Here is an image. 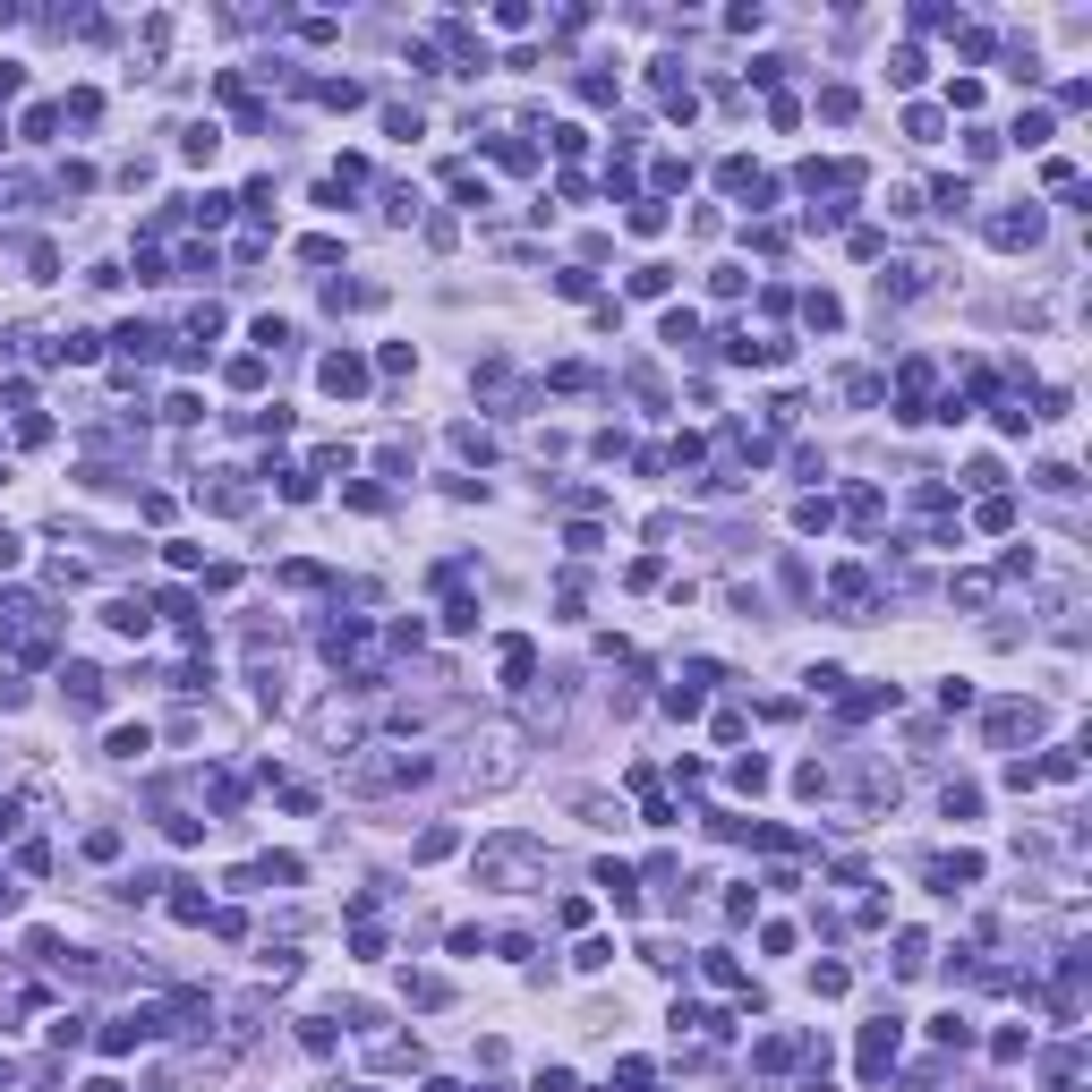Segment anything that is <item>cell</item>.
<instances>
[{
  "mask_svg": "<svg viewBox=\"0 0 1092 1092\" xmlns=\"http://www.w3.org/2000/svg\"><path fill=\"white\" fill-rule=\"evenodd\" d=\"M205 504H213V513H248V487H231V478H223V487H205Z\"/></svg>",
  "mask_w": 1092,
  "mask_h": 1092,
  "instance_id": "obj_26",
  "label": "cell"
},
{
  "mask_svg": "<svg viewBox=\"0 0 1092 1092\" xmlns=\"http://www.w3.org/2000/svg\"><path fill=\"white\" fill-rule=\"evenodd\" d=\"M86 1092H120V1084H111V1076H94V1084H86Z\"/></svg>",
  "mask_w": 1092,
  "mask_h": 1092,
  "instance_id": "obj_36",
  "label": "cell"
},
{
  "mask_svg": "<svg viewBox=\"0 0 1092 1092\" xmlns=\"http://www.w3.org/2000/svg\"><path fill=\"white\" fill-rule=\"evenodd\" d=\"M1041 239V205H1007V213H990V248H1033Z\"/></svg>",
  "mask_w": 1092,
  "mask_h": 1092,
  "instance_id": "obj_5",
  "label": "cell"
},
{
  "mask_svg": "<svg viewBox=\"0 0 1092 1092\" xmlns=\"http://www.w3.org/2000/svg\"><path fill=\"white\" fill-rule=\"evenodd\" d=\"M666 282H674L666 265H640V274H632V290H640V299H666Z\"/></svg>",
  "mask_w": 1092,
  "mask_h": 1092,
  "instance_id": "obj_29",
  "label": "cell"
},
{
  "mask_svg": "<svg viewBox=\"0 0 1092 1092\" xmlns=\"http://www.w3.org/2000/svg\"><path fill=\"white\" fill-rule=\"evenodd\" d=\"M342 1092H376V1084H342Z\"/></svg>",
  "mask_w": 1092,
  "mask_h": 1092,
  "instance_id": "obj_38",
  "label": "cell"
},
{
  "mask_svg": "<svg viewBox=\"0 0 1092 1092\" xmlns=\"http://www.w3.org/2000/svg\"><path fill=\"white\" fill-rule=\"evenodd\" d=\"M504 674H513V683H529V674H538V649H529V640H504Z\"/></svg>",
  "mask_w": 1092,
  "mask_h": 1092,
  "instance_id": "obj_15",
  "label": "cell"
},
{
  "mask_svg": "<svg viewBox=\"0 0 1092 1092\" xmlns=\"http://www.w3.org/2000/svg\"><path fill=\"white\" fill-rule=\"evenodd\" d=\"M120 854V828H86V862H111Z\"/></svg>",
  "mask_w": 1092,
  "mask_h": 1092,
  "instance_id": "obj_33",
  "label": "cell"
},
{
  "mask_svg": "<svg viewBox=\"0 0 1092 1092\" xmlns=\"http://www.w3.org/2000/svg\"><path fill=\"white\" fill-rule=\"evenodd\" d=\"M632 231H640V239H649V231H666V205H658V197H640V205H632Z\"/></svg>",
  "mask_w": 1092,
  "mask_h": 1092,
  "instance_id": "obj_31",
  "label": "cell"
},
{
  "mask_svg": "<svg viewBox=\"0 0 1092 1092\" xmlns=\"http://www.w3.org/2000/svg\"><path fill=\"white\" fill-rule=\"evenodd\" d=\"M60 692H68V709H78V717L103 709V674H94V666H60Z\"/></svg>",
  "mask_w": 1092,
  "mask_h": 1092,
  "instance_id": "obj_8",
  "label": "cell"
},
{
  "mask_svg": "<svg viewBox=\"0 0 1092 1092\" xmlns=\"http://www.w3.org/2000/svg\"><path fill=\"white\" fill-rule=\"evenodd\" d=\"M521 880H547L538 837H487L478 845V888H521Z\"/></svg>",
  "mask_w": 1092,
  "mask_h": 1092,
  "instance_id": "obj_2",
  "label": "cell"
},
{
  "mask_svg": "<svg viewBox=\"0 0 1092 1092\" xmlns=\"http://www.w3.org/2000/svg\"><path fill=\"white\" fill-rule=\"evenodd\" d=\"M931 880H939V888H974V880H982V854H948V862H931Z\"/></svg>",
  "mask_w": 1092,
  "mask_h": 1092,
  "instance_id": "obj_10",
  "label": "cell"
},
{
  "mask_svg": "<svg viewBox=\"0 0 1092 1092\" xmlns=\"http://www.w3.org/2000/svg\"><path fill=\"white\" fill-rule=\"evenodd\" d=\"M845 982H854V974H845V964H811V990H819V999H837Z\"/></svg>",
  "mask_w": 1092,
  "mask_h": 1092,
  "instance_id": "obj_28",
  "label": "cell"
},
{
  "mask_svg": "<svg viewBox=\"0 0 1092 1092\" xmlns=\"http://www.w3.org/2000/svg\"><path fill=\"white\" fill-rule=\"evenodd\" d=\"M444 999H453V990L435 982V974H410V1007H444Z\"/></svg>",
  "mask_w": 1092,
  "mask_h": 1092,
  "instance_id": "obj_21",
  "label": "cell"
},
{
  "mask_svg": "<svg viewBox=\"0 0 1092 1092\" xmlns=\"http://www.w3.org/2000/svg\"><path fill=\"white\" fill-rule=\"evenodd\" d=\"M529 768V734L521 725H487V734L470 743V760H461V776H470L478 794H495V786H513V776Z\"/></svg>",
  "mask_w": 1092,
  "mask_h": 1092,
  "instance_id": "obj_1",
  "label": "cell"
},
{
  "mask_svg": "<svg viewBox=\"0 0 1092 1092\" xmlns=\"http://www.w3.org/2000/svg\"><path fill=\"white\" fill-rule=\"evenodd\" d=\"M666 342H674V350L700 342V317H692V307H674V317H666Z\"/></svg>",
  "mask_w": 1092,
  "mask_h": 1092,
  "instance_id": "obj_25",
  "label": "cell"
},
{
  "mask_svg": "<svg viewBox=\"0 0 1092 1092\" xmlns=\"http://www.w3.org/2000/svg\"><path fill=\"white\" fill-rule=\"evenodd\" d=\"M888 78H896V86H921V52H913V43H905L896 60H888Z\"/></svg>",
  "mask_w": 1092,
  "mask_h": 1092,
  "instance_id": "obj_30",
  "label": "cell"
},
{
  "mask_svg": "<svg viewBox=\"0 0 1092 1092\" xmlns=\"http://www.w3.org/2000/svg\"><path fill=\"white\" fill-rule=\"evenodd\" d=\"M9 1076H17V1066H9V1058H0V1084H9Z\"/></svg>",
  "mask_w": 1092,
  "mask_h": 1092,
  "instance_id": "obj_37",
  "label": "cell"
},
{
  "mask_svg": "<svg viewBox=\"0 0 1092 1092\" xmlns=\"http://www.w3.org/2000/svg\"><path fill=\"white\" fill-rule=\"evenodd\" d=\"M145 751H154V734H145V725H120V734H111V760H145Z\"/></svg>",
  "mask_w": 1092,
  "mask_h": 1092,
  "instance_id": "obj_16",
  "label": "cell"
},
{
  "mask_svg": "<svg viewBox=\"0 0 1092 1092\" xmlns=\"http://www.w3.org/2000/svg\"><path fill=\"white\" fill-rule=\"evenodd\" d=\"M828 521H837V504H828V495H803V504H794V529H811V538H819Z\"/></svg>",
  "mask_w": 1092,
  "mask_h": 1092,
  "instance_id": "obj_13",
  "label": "cell"
},
{
  "mask_svg": "<svg viewBox=\"0 0 1092 1092\" xmlns=\"http://www.w3.org/2000/svg\"><path fill=\"white\" fill-rule=\"evenodd\" d=\"M598 888H606V896H615V905H623V913H632V905H640V896H632V870H623V862H598Z\"/></svg>",
  "mask_w": 1092,
  "mask_h": 1092,
  "instance_id": "obj_12",
  "label": "cell"
},
{
  "mask_svg": "<svg viewBox=\"0 0 1092 1092\" xmlns=\"http://www.w3.org/2000/svg\"><path fill=\"white\" fill-rule=\"evenodd\" d=\"M931 197H939V213H964V205H974V188H964V180H939Z\"/></svg>",
  "mask_w": 1092,
  "mask_h": 1092,
  "instance_id": "obj_24",
  "label": "cell"
},
{
  "mask_svg": "<svg viewBox=\"0 0 1092 1092\" xmlns=\"http://www.w3.org/2000/svg\"><path fill=\"white\" fill-rule=\"evenodd\" d=\"M896 1041H905V1033H896V1015H870V1025H862V1041H854V1058H862V1076H870V1084H880V1076H888V1058H896Z\"/></svg>",
  "mask_w": 1092,
  "mask_h": 1092,
  "instance_id": "obj_4",
  "label": "cell"
},
{
  "mask_svg": "<svg viewBox=\"0 0 1092 1092\" xmlns=\"http://www.w3.org/2000/svg\"><path fill=\"white\" fill-rule=\"evenodd\" d=\"M427 776V751H359L350 760V794H401Z\"/></svg>",
  "mask_w": 1092,
  "mask_h": 1092,
  "instance_id": "obj_3",
  "label": "cell"
},
{
  "mask_svg": "<svg viewBox=\"0 0 1092 1092\" xmlns=\"http://www.w3.org/2000/svg\"><path fill=\"white\" fill-rule=\"evenodd\" d=\"M734 786H743V794L768 786V760H760V751H743V760H734Z\"/></svg>",
  "mask_w": 1092,
  "mask_h": 1092,
  "instance_id": "obj_22",
  "label": "cell"
},
{
  "mask_svg": "<svg viewBox=\"0 0 1092 1092\" xmlns=\"http://www.w3.org/2000/svg\"><path fill=\"white\" fill-rule=\"evenodd\" d=\"M1015 734H1041L1033 700H999V709H990V743H1015Z\"/></svg>",
  "mask_w": 1092,
  "mask_h": 1092,
  "instance_id": "obj_7",
  "label": "cell"
},
{
  "mask_svg": "<svg viewBox=\"0 0 1092 1092\" xmlns=\"http://www.w3.org/2000/svg\"><path fill=\"white\" fill-rule=\"evenodd\" d=\"M317 94H325V103H333V111H350V103H368V86H359V78H325Z\"/></svg>",
  "mask_w": 1092,
  "mask_h": 1092,
  "instance_id": "obj_18",
  "label": "cell"
},
{
  "mask_svg": "<svg viewBox=\"0 0 1092 1092\" xmlns=\"http://www.w3.org/2000/svg\"><path fill=\"white\" fill-rule=\"evenodd\" d=\"M845 521H854V529H880V521H888V504H880V495H870V487H862L854 504H845Z\"/></svg>",
  "mask_w": 1092,
  "mask_h": 1092,
  "instance_id": "obj_19",
  "label": "cell"
},
{
  "mask_svg": "<svg viewBox=\"0 0 1092 1092\" xmlns=\"http://www.w3.org/2000/svg\"><path fill=\"white\" fill-rule=\"evenodd\" d=\"M803 317H811V325H819V333H837V325H845V307H837V299H828V290H811V299H803Z\"/></svg>",
  "mask_w": 1092,
  "mask_h": 1092,
  "instance_id": "obj_17",
  "label": "cell"
},
{
  "mask_svg": "<svg viewBox=\"0 0 1092 1092\" xmlns=\"http://www.w3.org/2000/svg\"><path fill=\"white\" fill-rule=\"evenodd\" d=\"M982 529H1015V504L1007 495H982Z\"/></svg>",
  "mask_w": 1092,
  "mask_h": 1092,
  "instance_id": "obj_32",
  "label": "cell"
},
{
  "mask_svg": "<svg viewBox=\"0 0 1092 1092\" xmlns=\"http://www.w3.org/2000/svg\"><path fill=\"white\" fill-rule=\"evenodd\" d=\"M931 1033H939V1050H974V1025H964V1015H939Z\"/></svg>",
  "mask_w": 1092,
  "mask_h": 1092,
  "instance_id": "obj_20",
  "label": "cell"
},
{
  "mask_svg": "<svg viewBox=\"0 0 1092 1092\" xmlns=\"http://www.w3.org/2000/svg\"><path fill=\"white\" fill-rule=\"evenodd\" d=\"M9 828H17V803H0V837H9Z\"/></svg>",
  "mask_w": 1092,
  "mask_h": 1092,
  "instance_id": "obj_35",
  "label": "cell"
},
{
  "mask_svg": "<svg viewBox=\"0 0 1092 1092\" xmlns=\"http://www.w3.org/2000/svg\"><path fill=\"white\" fill-rule=\"evenodd\" d=\"M213 145H223V129H213V120H205V129H188V137H180V154H188V162H205Z\"/></svg>",
  "mask_w": 1092,
  "mask_h": 1092,
  "instance_id": "obj_23",
  "label": "cell"
},
{
  "mask_svg": "<svg viewBox=\"0 0 1092 1092\" xmlns=\"http://www.w3.org/2000/svg\"><path fill=\"white\" fill-rule=\"evenodd\" d=\"M828 589H837V606H862V598H870V572H862V564H837Z\"/></svg>",
  "mask_w": 1092,
  "mask_h": 1092,
  "instance_id": "obj_11",
  "label": "cell"
},
{
  "mask_svg": "<svg viewBox=\"0 0 1092 1092\" xmlns=\"http://www.w3.org/2000/svg\"><path fill=\"white\" fill-rule=\"evenodd\" d=\"M794 794H811V803H819V794H828V768L803 760V768H794Z\"/></svg>",
  "mask_w": 1092,
  "mask_h": 1092,
  "instance_id": "obj_27",
  "label": "cell"
},
{
  "mask_svg": "<svg viewBox=\"0 0 1092 1092\" xmlns=\"http://www.w3.org/2000/svg\"><path fill=\"white\" fill-rule=\"evenodd\" d=\"M913 290H921V265H888L880 274V299H913Z\"/></svg>",
  "mask_w": 1092,
  "mask_h": 1092,
  "instance_id": "obj_14",
  "label": "cell"
},
{
  "mask_svg": "<svg viewBox=\"0 0 1092 1092\" xmlns=\"http://www.w3.org/2000/svg\"><path fill=\"white\" fill-rule=\"evenodd\" d=\"M317 384H325V393H333V401H350V393H368V359H350V350H333V359H325V368H317Z\"/></svg>",
  "mask_w": 1092,
  "mask_h": 1092,
  "instance_id": "obj_6",
  "label": "cell"
},
{
  "mask_svg": "<svg viewBox=\"0 0 1092 1092\" xmlns=\"http://www.w3.org/2000/svg\"><path fill=\"white\" fill-rule=\"evenodd\" d=\"M17 86H27V78H17V68L0 60V103H17Z\"/></svg>",
  "mask_w": 1092,
  "mask_h": 1092,
  "instance_id": "obj_34",
  "label": "cell"
},
{
  "mask_svg": "<svg viewBox=\"0 0 1092 1092\" xmlns=\"http://www.w3.org/2000/svg\"><path fill=\"white\" fill-rule=\"evenodd\" d=\"M103 623H111V632H129V640H145V623H154V615H145V598H111Z\"/></svg>",
  "mask_w": 1092,
  "mask_h": 1092,
  "instance_id": "obj_9",
  "label": "cell"
}]
</instances>
